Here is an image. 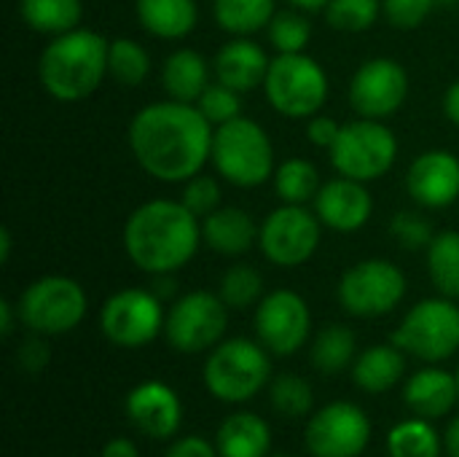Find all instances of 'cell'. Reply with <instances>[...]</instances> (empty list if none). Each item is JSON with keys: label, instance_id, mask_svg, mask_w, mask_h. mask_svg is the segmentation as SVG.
Listing matches in <instances>:
<instances>
[{"label": "cell", "instance_id": "9a60e30c", "mask_svg": "<svg viewBox=\"0 0 459 457\" xmlns=\"http://www.w3.org/2000/svg\"><path fill=\"white\" fill-rule=\"evenodd\" d=\"M253 329L258 342L280 358L296 356L312 334V310L307 299L290 288L264 294L255 304Z\"/></svg>", "mask_w": 459, "mask_h": 457}, {"label": "cell", "instance_id": "30bf717a", "mask_svg": "<svg viewBox=\"0 0 459 457\" xmlns=\"http://www.w3.org/2000/svg\"><path fill=\"white\" fill-rule=\"evenodd\" d=\"M409 283L398 264L387 259H366L352 264L336 286V299L352 318H385L406 299Z\"/></svg>", "mask_w": 459, "mask_h": 457}, {"label": "cell", "instance_id": "1f68e13d", "mask_svg": "<svg viewBox=\"0 0 459 457\" xmlns=\"http://www.w3.org/2000/svg\"><path fill=\"white\" fill-rule=\"evenodd\" d=\"M428 275L436 291L446 299H459V232H436L428 245Z\"/></svg>", "mask_w": 459, "mask_h": 457}, {"label": "cell", "instance_id": "44dd1931", "mask_svg": "<svg viewBox=\"0 0 459 457\" xmlns=\"http://www.w3.org/2000/svg\"><path fill=\"white\" fill-rule=\"evenodd\" d=\"M269 62L272 59L266 57V51L255 40L231 38L215 54L212 73H215V81L226 83L229 89H234L239 94H247L255 86H264Z\"/></svg>", "mask_w": 459, "mask_h": 457}, {"label": "cell", "instance_id": "681fc988", "mask_svg": "<svg viewBox=\"0 0 459 457\" xmlns=\"http://www.w3.org/2000/svg\"><path fill=\"white\" fill-rule=\"evenodd\" d=\"M11 248H13V237H11V229H0V264H8L11 261Z\"/></svg>", "mask_w": 459, "mask_h": 457}, {"label": "cell", "instance_id": "4fadbf2b", "mask_svg": "<svg viewBox=\"0 0 459 457\" xmlns=\"http://www.w3.org/2000/svg\"><path fill=\"white\" fill-rule=\"evenodd\" d=\"M323 237V224L307 205H280L274 207L258 229V248L264 259L274 267L293 269L307 264Z\"/></svg>", "mask_w": 459, "mask_h": 457}, {"label": "cell", "instance_id": "7c38bea8", "mask_svg": "<svg viewBox=\"0 0 459 457\" xmlns=\"http://www.w3.org/2000/svg\"><path fill=\"white\" fill-rule=\"evenodd\" d=\"M229 329V307L212 291H191L172 302L167 310L164 337L172 350L196 356L210 353L223 342Z\"/></svg>", "mask_w": 459, "mask_h": 457}, {"label": "cell", "instance_id": "74e56055", "mask_svg": "<svg viewBox=\"0 0 459 457\" xmlns=\"http://www.w3.org/2000/svg\"><path fill=\"white\" fill-rule=\"evenodd\" d=\"M196 108L204 113V119L212 127H221V124H229V121L242 116V94L229 89L226 83L215 81V83H210L204 89V94L199 97Z\"/></svg>", "mask_w": 459, "mask_h": 457}, {"label": "cell", "instance_id": "8992f818", "mask_svg": "<svg viewBox=\"0 0 459 457\" xmlns=\"http://www.w3.org/2000/svg\"><path fill=\"white\" fill-rule=\"evenodd\" d=\"M16 310L19 323L30 334L59 337L83 323L89 312V296L83 286L67 275H43L22 291Z\"/></svg>", "mask_w": 459, "mask_h": 457}, {"label": "cell", "instance_id": "cb8c5ba5", "mask_svg": "<svg viewBox=\"0 0 459 457\" xmlns=\"http://www.w3.org/2000/svg\"><path fill=\"white\" fill-rule=\"evenodd\" d=\"M140 27L161 40H183L196 30V0H134Z\"/></svg>", "mask_w": 459, "mask_h": 457}, {"label": "cell", "instance_id": "60d3db41", "mask_svg": "<svg viewBox=\"0 0 459 457\" xmlns=\"http://www.w3.org/2000/svg\"><path fill=\"white\" fill-rule=\"evenodd\" d=\"M382 5L395 30H417L438 8L436 0H382Z\"/></svg>", "mask_w": 459, "mask_h": 457}, {"label": "cell", "instance_id": "4dcf8cb0", "mask_svg": "<svg viewBox=\"0 0 459 457\" xmlns=\"http://www.w3.org/2000/svg\"><path fill=\"white\" fill-rule=\"evenodd\" d=\"M444 439L425 417L401 420L387 434V455L390 457H441Z\"/></svg>", "mask_w": 459, "mask_h": 457}, {"label": "cell", "instance_id": "816d5d0a", "mask_svg": "<svg viewBox=\"0 0 459 457\" xmlns=\"http://www.w3.org/2000/svg\"><path fill=\"white\" fill-rule=\"evenodd\" d=\"M438 5H457L459 0H436Z\"/></svg>", "mask_w": 459, "mask_h": 457}, {"label": "cell", "instance_id": "ba28073f", "mask_svg": "<svg viewBox=\"0 0 459 457\" xmlns=\"http://www.w3.org/2000/svg\"><path fill=\"white\" fill-rule=\"evenodd\" d=\"M390 342L422 364H444L459 350V304L446 296L417 302Z\"/></svg>", "mask_w": 459, "mask_h": 457}, {"label": "cell", "instance_id": "bcb514c9", "mask_svg": "<svg viewBox=\"0 0 459 457\" xmlns=\"http://www.w3.org/2000/svg\"><path fill=\"white\" fill-rule=\"evenodd\" d=\"M444 116L455 124V127H459V81H455L446 92H444Z\"/></svg>", "mask_w": 459, "mask_h": 457}, {"label": "cell", "instance_id": "3957f363", "mask_svg": "<svg viewBox=\"0 0 459 457\" xmlns=\"http://www.w3.org/2000/svg\"><path fill=\"white\" fill-rule=\"evenodd\" d=\"M108 51L110 40L89 27L51 38L38 59L40 86L59 102H81L91 97L110 75Z\"/></svg>", "mask_w": 459, "mask_h": 457}, {"label": "cell", "instance_id": "7dc6e473", "mask_svg": "<svg viewBox=\"0 0 459 457\" xmlns=\"http://www.w3.org/2000/svg\"><path fill=\"white\" fill-rule=\"evenodd\" d=\"M16 321H19V310H16V304H11L8 299H3V302H0V334H3V337H11V334H13Z\"/></svg>", "mask_w": 459, "mask_h": 457}, {"label": "cell", "instance_id": "d6a6232c", "mask_svg": "<svg viewBox=\"0 0 459 457\" xmlns=\"http://www.w3.org/2000/svg\"><path fill=\"white\" fill-rule=\"evenodd\" d=\"M108 73L121 86H140L151 75L148 48L132 38H113L108 51Z\"/></svg>", "mask_w": 459, "mask_h": 457}, {"label": "cell", "instance_id": "ee69618b", "mask_svg": "<svg viewBox=\"0 0 459 457\" xmlns=\"http://www.w3.org/2000/svg\"><path fill=\"white\" fill-rule=\"evenodd\" d=\"M164 457H221L218 447L204 436H183L169 444Z\"/></svg>", "mask_w": 459, "mask_h": 457}, {"label": "cell", "instance_id": "e0dca14e", "mask_svg": "<svg viewBox=\"0 0 459 457\" xmlns=\"http://www.w3.org/2000/svg\"><path fill=\"white\" fill-rule=\"evenodd\" d=\"M129 423L148 439H172L183 423V404L175 388L161 380H145L134 385L124 399Z\"/></svg>", "mask_w": 459, "mask_h": 457}, {"label": "cell", "instance_id": "ac0fdd59", "mask_svg": "<svg viewBox=\"0 0 459 457\" xmlns=\"http://www.w3.org/2000/svg\"><path fill=\"white\" fill-rule=\"evenodd\" d=\"M312 210L317 213L320 224L339 234L360 232L374 213V197L363 180L352 178H333L325 180L312 202Z\"/></svg>", "mask_w": 459, "mask_h": 457}, {"label": "cell", "instance_id": "8d00e7d4", "mask_svg": "<svg viewBox=\"0 0 459 457\" xmlns=\"http://www.w3.org/2000/svg\"><path fill=\"white\" fill-rule=\"evenodd\" d=\"M307 11H277L274 19L269 22L266 32H269V43L277 48V54H299L307 51L309 40H312V24L304 16Z\"/></svg>", "mask_w": 459, "mask_h": 457}, {"label": "cell", "instance_id": "6da1fadb", "mask_svg": "<svg viewBox=\"0 0 459 457\" xmlns=\"http://www.w3.org/2000/svg\"><path fill=\"white\" fill-rule=\"evenodd\" d=\"M215 127L191 102L161 100L143 105L126 129L129 151L143 172L161 183H186L212 156Z\"/></svg>", "mask_w": 459, "mask_h": 457}, {"label": "cell", "instance_id": "277c9868", "mask_svg": "<svg viewBox=\"0 0 459 457\" xmlns=\"http://www.w3.org/2000/svg\"><path fill=\"white\" fill-rule=\"evenodd\" d=\"M272 353L247 337L218 342L202 366L207 393L221 404H247L272 382Z\"/></svg>", "mask_w": 459, "mask_h": 457}, {"label": "cell", "instance_id": "ffe728a7", "mask_svg": "<svg viewBox=\"0 0 459 457\" xmlns=\"http://www.w3.org/2000/svg\"><path fill=\"white\" fill-rule=\"evenodd\" d=\"M403 404L425 420H438L452 415L459 404L457 374L441 369L438 364H428L414 372L403 385Z\"/></svg>", "mask_w": 459, "mask_h": 457}, {"label": "cell", "instance_id": "db71d44e", "mask_svg": "<svg viewBox=\"0 0 459 457\" xmlns=\"http://www.w3.org/2000/svg\"><path fill=\"white\" fill-rule=\"evenodd\" d=\"M455 374H457V388H459V369H457V372H455Z\"/></svg>", "mask_w": 459, "mask_h": 457}, {"label": "cell", "instance_id": "ab89813d", "mask_svg": "<svg viewBox=\"0 0 459 457\" xmlns=\"http://www.w3.org/2000/svg\"><path fill=\"white\" fill-rule=\"evenodd\" d=\"M390 232H393V237L398 240V245L406 248V250H420V248L428 250V245H430L433 237H436L430 221H428L422 213H411V210L395 213V215H393V224H390Z\"/></svg>", "mask_w": 459, "mask_h": 457}, {"label": "cell", "instance_id": "836d02e7", "mask_svg": "<svg viewBox=\"0 0 459 457\" xmlns=\"http://www.w3.org/2000/svg\"><path fill=\"white\" fill-rule=\"evenodd\" d=\"M269 404L277 415H282L288 420H299L315 409V391H312L309 380H304L301 374L285 372L280 377H272Z\"/></svg>", "mask_w": 459, "mask_h": 457}, {"label": "cell", "instance_id": "8fae6325", "mask_svg": "<svg viewBox=\"0 0 459 457\" xmlns=\"http://www.w3.org/2000/svg\"><path fill=\"white\" fill-rule=\"evenodd\" d=\"M167 312L156 291L148 288H121L105 299L100 310L102 337L124 350H137L151 345L164 334Z\"/></svg>", "mask_w": 459, "mask_h": 457}, {"label": "cell", "instance_id": "e575fe53", "mask_svg": "<svg viewBox=\"0 0 459 457\" xmlns=\"http://www.w3.org/2000/svg\"><path fill=\"white\" fill-rule=\"evenodd\" d=\"M218 296L229 310H247L264 299V277L250 264H234L223 272Z\"/></svg>", "mask_w": 459, "mask_h": 457}, {"label": "cell", "instance_id": "f1b7e54d", "mask_svg": "<svg viewBox=\"0 0 459 457\" xmlns=\"http://www.w3.org/2000/svg\"><path fill=\"white\" fill-rule=\"evenodd\" d=\"M309 358L320 374H339V372L350 369L358 358L355 331L350 326H342V323L325 326L323 331H317Z\"/></svg>", "mask_w": 459, "mask_h": 457}, {"label": "cell", "instance_id": "83f0119b", "mask_svg": "<svg viewBox=\"0 0 459 457\" xmlns=\"http://www.w3.org/2000/svg\"><path fill=\"white\" fill-rule=\"evenodd\" d=\"M277 13V0H212L218 27L234 38H250L266 30Z\"/></svg>", "mask_w": 459, "mask_h": 457}, {"label": "cell", "instance_id": "d4e9b609", "mask_svg": "<svg viewBox=\"0 0 459 457\" xmlns=\"http://www.w3.org/2000/svg\"><path fill=\"white\" fill-rule=\"evenodd\" d=\"M215 447L221 457H269L272 428L255 412H234L221 423Z\"/></svg>", "mask_w": 459, "mask_h": 457}, {"label": "cell", "instance_id": "b9f144b4", "mask_svg": "<svg viewBox=\"0 0 459 457\" xmlns=\"http://www.w3.org/2000/svg\"><path fill=\"white\" fill-rule=\"evenodd\" d=\"M48 361H51V350L46 345V337H40V334H32L30 339H24L16 350V364L27 374L43 372L48 366Z\"/></svg>", "mask_w": 459, "mask_h": 457}, {"label": "cell", "instance_id": "9c48e42d", "mask_svg": "<svg viewBox=\"0 0 459 457\" xmlns=\"http://www.w3.org/2000/svg\"><path fill=\"white\" fill-rule=\"evenodd\" d=\"M328 154L339 175L371 183L387 175L398 162V137L385 121L358 116L355 121L342 124V132Z\"/></svg>", "mask_w": 459, "mask_h": 457}, {"label": "cell", "instance_id": "52a82bcc", "mask_svg": "<svg viewBox=\"0 0 459 457\" xmlns=\"http://www.w3.org/2000/svg\"><path fill=\"white\" fill-rule=\"evenodd\" d=\"M264 92L269 105L285 119H312L328 102V73L307 51L277 54L269 62Z\"/></svg>", "mask_w": 459, "mask_h": 457}, {"label": "cell", "instance_id": "d6986e66", "mask_svg": "<svg viewBox=\"0 0 459 457\" xmlns=\"http://www.w3.org/2000/svg\"><path fill=\"white\" fill-rule=\"evenodd\" d=\"M409 197L428 210H444L459 199V156L446 148L422 151L406 175Z\"/></svg>", "mask_w": 459, "mask_h": 457}, {"label": "cell", "instance_id": "f5cc1de1", "mask_svg": "<svg viewBox=\"0 0 459 457\" xmlns=\"http://www.w3.org/2000/svg\"><path fill=\"white\" fill-rule=\"evenodd\" d=\"M269 457H296V455H288V453H277V455H269Z\"/></svg>", "mask_w": 459, "mask_h": 457}, {"label": "cell", "instance_id": "d590c367", "mask_svg": "<svg viewBox=\"0 0 459 457\" xmlns=\"http://www.w3.org/2000/svg\"><path fill=\"white\" fill-rule=\"evenodd\" d=\"M323 13L336 32H366L379 22L385 5L382 0H331Z\"/></svg>", "mask_w": 459, "mask_h": 457}, {"label": "cell", "instance_id": "f907efd6", "mask_svg": "<svg viewBox=\"0 0 459 457\" xmlns=\"http://www.w3.org/2000/svg\"><path fill=\"white\" fill-rule=\"evenodd\" d=\"M293 8H299V11H325V5L331 3V0H288Z\"/></svg>", "mask_w": 459, "mask_h": 457}, {"label": "cell", "instance_id": "7a4b0ae2", "mask_svg": "<svg viewBox=\"0 0 459 457\" xmlns=\"http://www.w3.org/2000/svg\"><path fill=\"white\" fill-rule=\"evenodd\" d=\"M124 250L129 261L153 277H169L194 261L202 240V218L180 199H151L137 205L124 224Z\"/></svg>", "mask_w": 459, "mask_h": 457}, {"label": "cell", "instance_id": "c3c4849f", "mask_svg": "<svg viewBox=\"0 0 459 457\" xmlns=\"http://www.w3.org/2000/svg\"><path fill=\"white\" fill-rule=\"evenodd\" d=\"M444 453L446 457H459V415L449 423V428L444 434Z\"/></svg>", "mask_w": 459, "mask_h": 457}, {"label": "cell", "instance_id": "4316f807", "mask_svg": "<svg viewBox=\"0 0 459 457\" xmlns=\"http://www.w3.org/2000/svg\"><path fill=\"white\" fill-rule=\"evenodd\" d=\"M19 13L32 32L56 38L81 27L83 0H19Z\"/></svg>", "mask_w": 459, "mask_h": 457}, {"label": "cell", "instance_id": "5b68a950", "mask_svg": "<svg viewBox=\"0 0 459 457\" xmlns=\"http://www.w3.org/2000/svg\"><path fill=\"white\" fill-rule=\"evenodd\" d=\"M210 162L226 183L239 189L264 186L274 178L277 170L269 132L247 116L215 127Z\"/></svg>", "mask_w": 459, "mask_h": 457}, {"label": "cell", "instance_id": "7bdbcfd3", "mask_svg": "<svg viewBox=\"0 0 459 457\" xmlns=\"http://www.w3.org/2000/svg\"><path fill=\"white\" fill-rule=\"evenodd\" d=\"M339 132H342V124H339L336 119L325 116V113L312 116L309 124H307V137H309V143H312L315 148L331 151L333 143H336V137H339Z\"/></svg>", "mask_w": 459, "mask_h": 457}, {"label": "cell", "instance_id": "f35d334b", "mask_svg": "<svg viewBox=\"0 0 459 457\" xmlns=\"http://www.w3.org/2000/svg\"><path fill=\"white\" fill-rule=\"evenodd\" d=\"M221 183L212 178V175H194L183 183V194H180V202L196 215V218H204L210 213H215L221 207Z\"/></svg>", "mask_w": 459, "mask_h": 457}, {"label": "cell", "instance_id": "484cf974", "mask_svg": "<svg viewBox=\"0 0 459 457\" xmlns=\"http://www.w3.org/2000/svg\"><path fill=\"white\" fill-rule=\"evenodd\" d=\"M406 377V353L398 345H371L352 364V382L363 393H387Z\"/></svg>", "mask_w": 459, "mask_h": 457}, {"label": "cell", "instance_id": "2e32d148", "mask_svg": "<svg viewBox=\"0 0 459 457\" xmlns=\"http://www.w3.org/2000/svg\"><path fill=\"white\" fill-rule=\"evenodd\" d=\"M409 100V73L393 57L366 59L350 81V105L360 119L385 121Z\"/></svg>", "mask_w": 459, "mask_h": 457}, {"label": "cell", "instance_id": "7402d4cb", "mask_svg": "<svg viewBox=\"0 0 459 457\" xmlns=\"http://www.w3.org/2000/svg\"><path fill=\"white\" fill-rule=\"evenodd\" d=\"M258 224L242 207H218L202 218V240L221 256H245L258 242Z\"/></svg>", "mask_w": 459, "mask_h": 457}, {"label": "cell", "instance_id": "603a6c76", "mask_svg": "<svg viewBox=\"0 0 459 457\" xmlns=\"http://www.w3.org/2000/svg\"><path fill=\"white\" fill-rule=\"evenodd\" d=\"M212 65L194 48H178L164 59L161 67V86L169 100L196 105L204 89L212 83Z\"/></svg>", "mask_w": 459, "mask_h": 457}, {"label": "cell", "instance_id": "5bb4252c", "mask_svg": "<svg viewBox=\"0 0 459 457\" xmlns=\"http://www.w3.org/2000/svg\"><path fill=\"white\" fill-rule=\"evenodd\" d=\"M371 417L352 401H331L312 412L304 444L312 457H360L371 444Z\"/></svg>", "mask_w": 459, "mask_h": 457}, {"label": "cell", "instance_id": "f6af8a7d", "mask_svg": "<svg viewBox=\"0 0 459 457\" xmlns=\"http://www.w3.org/2000/svg\"><path fill=\"white\" fill-rule=\"evenodd\" d=\"M100 457H140V450L134 447L132 439L126 436H116V439H108L100 450Z\"/></svg>", "mask_w": 459, "mask_h": 457}, {"label": "cell", "instance_id": "f546056e", "mask_svg": "<svg viewBox=\"0 0 459 457\" xmlns=\"http://www.w3.org/2000/svg\"><path fill=\"white\" fill-rule=\"evenodd\" d=\"M272 183H274L280 202H285V205H309V202H315V197L323 186L320 170L309 159H301V156L280 162Z\"/></svg>", "mask_w": 459, "mask_h": 457}]
</instances>
